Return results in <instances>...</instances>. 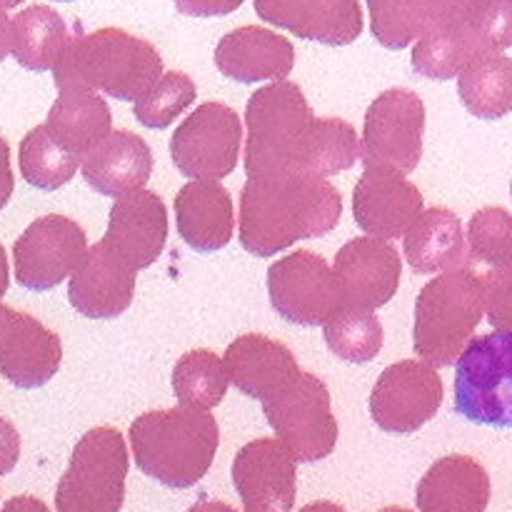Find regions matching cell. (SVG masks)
<instances>
[{
  "label": "cell",
  "mask_w": 512,
  "mask_h": 512,
  "mask_svg": "<svg viewBox=\"0 0 512 512\" xmlns=\"http://www.w3.org/2000/svg\"><path fill=\"white\" fill-rule=\"evenodd\" d=\"M18 160L25 183L38 190L63 188L80 168V160L55 143L45 125H38L20 140Z\"/></svg>",
  "instance_id": "33"
},
{
  "label": "cell",
  "mask_w": 512,
  "mask_h": 512,
  "mask_svg": "<svg viewBox=\"0 0 512 512\" xmlns=\"http://www.w3.org/2000/svg\"><path fill=\"white\" fill-rule=\"evenodd\" d=\"M228 385L223 360L213 350H190L173 368V393L180 408L208 413L223 403Z\"/></svg>",
  "instance_id": "32"
},
{
  "label": "cell",
  "mask_w": 512,
  "mask_h": 512,
  "mask_svg": "<svg viewBox=\"0 0 512 512\" xmlns=\"http://www.w3.org/2000/svg\"><path fill=\"white\" fill-rule=\"evenodd\" d=\"M135 270L95 243L68 283V300L83 318L110 320L130 308L135 295Z\"/></svg>",
  "instance_id": "22"
},
{
  "label": "cell",
  "mask_w": 512,
  "mask_h": 512,
  "mask_svg": "<svg viewBox=\"0 0 512 512\" xmlns=\"http://www.w3.org/2000/svg\"><path fill=\"white\" fill-rule=\"evenodd\" d=\"M130 458L123 435L100 425L75 443L68 470L55 488L58 512H120Z\"/></svg>",
  "instance_id": "7"
},
{
  "label": "cell",
  "mask_w": 512,
  "mask_h": 512,
  "mask_svg": "<svg viewBox=\"0 0 512 512\" xmlns=\"http://www.w3.org/2000/svg\"><path fill=\"white\" fill-rule=\"evenodd\" d=\"M323 328L328 350L345 363L365 365L383 350V325L370 310L343 308Z\"/></svg>",
  "instance_id": "34"
},
{
  "label": "cell",
  "mask_w": 512,
  "mask_h": 512,
  "mask_svg": "<svg viewBox=\"0 0 512 512\" xmlns=\"http://www.w3.org/2000/svg\"><path fill=\"white\" fill-rule=\"evenodd\" d=\"M243 5V0H175L178 13L188 18H220L230 15Z\"/></svg>",
  "instance_id": "38"
},
{
  "label": "cell",
  "mask_w": 512,
  "mask_h": 512,
  "mask_svg": "<svg viewBox=\"0 0 512 512\" xmlns=\"http://www.w3.org/2000/svg\"><path fill=\"white\" fill-rule=\"evenodd\" d=\"M373 38L388 50H403L423 35L430 0H368Z\"/></svg>",
  "instance_id": "35"
},
{
  "label": "cell",
  "mask_w": 512,
  "mask_h": 512,
  "mask_svg": "<svg viewBox=\"0 0 512 512\" xmlns=\"http://www.w3.org/2000/svg\"><path fill=\"white\" fill-rule=\"evenodd\" d=\"M403 250L415 273H450L465 268V230L448 208H430L403 235Z\"/></svg>",
  "instance_id": "28"
},
{
  "label": "cell",
  "mask_w": 512,
  "mask_h": 512,
  "mask_svg": "<svg viewBox=\"0 0 512 512\" xmlns=\"http://www.w3.org/2000/svg\"><path fill=\"white\" fill-rule=\"evenodd\" d=\"M443 398V378L433 365L400 360L380 373L370 393V415L385 433L410 435L438 415Z\"/></svg>",
  "instance_id": "14"
},
{
  "label": "cell",
  "mask_w": 512,
  "mask_h": 512,
  "mask_svg": "<svg viewBox=\"0 0 512 512\" xmlns=\"http://www.w3.org/2000/svg\"><path fill=\"white\" fill-rule=\"evenodd\" d=\"M0 512H50V508L33 495H18V498H10Z\"/></svg>",
  "instance_id": "41"
},
{
  "label": "cell",
  "mask_w": 512,
  "mask_h": 512,
  "mask_svg": "<svg viewBox=\"0 0 512 512\" xmlns=\"http://www.w3.org/2000/svg\"><path fill=\"white\" fill-rule=\"evenodd\" d=\"M458 93L468 113L483 120H500L512 113V58L490 53L473 60L458 75Z\"/></svg>",
  "instance_id": "31"
},
{
  "label": "cell",
  "mask_w": 512,
  "mask_h": 512,
  "mask_svg": "<svg viewBox=\"0 0 512 512\" xmlns=\"http://www.w3.org/2000/svg\"><path fill=\"white\" fill-rule=\"evenodd\" d=\"M78 28V25H75ZM73 28L48 5H30L13 18V58L33 73H45L58 65L68 48Z\"/></svg>",
  "instance_id": "29"
},
{
  "label": "cell",
  "mask_w": 512,
  "mask_h": 512,
  "mask_svg": "<svg viewBox=\"0 0 512 512\" xmlns=\"http://www.w3.org/2000/svg\"><path fill=\"white\" fill-rule=\"evenodd\" d=\"M13 50V18H8L5 10H0V63Z\"/></svg>",
  "instance_id": "42"
},
{
  "label": "cell",
  "mask_w": 512,
  "mask_h": 512,
  "mask_svg": "<svg viewBox=\"0 0 512 512\" xmlns=\"http://www.w3.org/2000/svg\"><path fill=\"white\" fill-rule=\"evenodd\" d=\"M15 188V178H13V168H10V145L8 140L0 135V210L8 205L10 195H13Z\"/></svg>",
  "instance_id": "40"
},
{
  "label": "cell",
  "mask_w": 512,
  "mask_h": 512,
  "mask_svg": "<svg viewBox=\"0 0 512 512\" xmlns=\"http://www.w3.org/2000/svg\"><path fill=\"white\" fill-rule=\"evenodd\" d=\"M343 195L330 180L310 175L255 178L240 193V245L255 258H273L298 240L338 228Z\"/></svg>",
  "instance_id": "2"
},
{
  "label": "cell",
  "mask_w": 512,
  "mask_h": 512,
  "mask_svg": "<svg viewBox=\"0 0 512 512\" xmlns=\"http://www.w3.org/2000/svg\"><path fill=\"white\" fill-rule=\"evenodd\" d=\"M293 455L275 438L243 445L233 460V485L245 512H290L298 495Z\"/></svg>",
  "instance_id": "16"
},
{
  "label": "cell",
  "mask_w": 512,
  "mask_h": 512,
  "mask_svg": "<svg viewBox=\"0 0 512 512\" xmlns=\"http://www.w3.org/2000/svg\"><path fill=\"white\" fill-rule=\"evenodd\" d=\"M510 195H512V183H510Z\"/></svg>",
  "instance_id": "49"
},
{
  "label": "cell",
  "mask_w": 512,
  "mask_h": 512,
  "mask_svg": "<svg viewBox=\"0 0 512 512\" xmlns=\"http://www.w3.org/2000/svg\"><path fill=\"white\" fill-rule=\"evenodd\" d=\"M268 295L280 318L305 328L325 325L345 308L333 268L323 255L310 250H295L270 265Z\"/></svg>",
  "instance_id": "10"
},
{
  "label": "cell",
  "mask_w": 512,
  "mask_h": 512,
  "mask_svg": "<svg viewBox=\"0 0 512 512\" xmlns=\"http://www.w3.org/2000/svg\"><path fill=\"white\" fill-rule=\"evenodd\" d=\"M378 512H413V510H408V508H398V505H393V508H383V510H378Z\"/></svg>",
  "instance_id": "47"
},
{
  "label": "cell",
  "mask_w": 512,
  "mask_h": 512,
  "mask_svg": "<svg viewBox=\"0 0 512 512\" xmlns=\"http://www.w3.org/2000/svg\"><path fill=\"white\" fill-rule=\"evenodd\" d=\"M465 270L483 285L512 275V215L498 205L480 208L465 235Z\"/></svg>",
  "instance_id": "30"
},
{
  "label": "cell",
  "mask_w": 512,
  "mask_h": 512,
  "mask_svg": "<svg viewBox=\"0 0 512 512\" xmlns=\"http://www.w3.org/2000/svg\"><path fill=\"white\" fill-rule=\"evenodd\" d=\"M168 240V210L153 190H133L115 198L103 245L138 273L163 255Z\"/></svg>",
  "instance_id": "18"
},
{
  "label": "cell",
  "mask_w": 512,
  "mask_h": 512,
  "mask_svg": "<svg viewBox=\"0 0 512 512\" xmlns=\"http://www.w3.org/2000/svg\"><path fill=\"white\" fill-rule=\"evenodd\" d=\"M43 125L55 143L80 160L113 133V113L95 90L65 85L58 88V98Z\"/></svg>",
  "instance_id": "27"
},
{
  "label": "cell",
  "mask_w": 512,
  "mask_h": 512,
  "mask_svg": "<svg viewBox=\"0 0 512 512\" xmlns=\"http://www.w3.org/2000/svg\"><path fill=\"white\" fill-rule=\"evenodd\" d=\"M455 413L475 425L512 428V330L470 338L455 360Z\"/></svg>",
  "instance_id": "8"
},
{
  "label": "cell",
  "mask_w": 512,
  "mask_h": 512,
  "mask_svg": "<svg viewBox=\"0 0 512 512\" xmlns=\"http://www.w3.org/2000/svg\"><path fill=\"white\" fill-rule=\"evenodd\" d=\"M58 3H70V0H58Z\"/></svg>",
  "instance_id": "48"
},
{
  "label": "cell",
  "mask_w": 512,
  "mask_h": 512,
  "mask_svg": "<svg viewBox=\"0 0 512 512\" xmlns=\"http://www.w3.org/2000/svg\"><path fill=\"white\" fill-rule=\"evenodd\" d=\"M188 512H235V508H230L228 503H218V500H200Z\"/></svg>",
  "instance_id": "43"
},
{
  "label": "cell",
  "mask_w": 512,
  "mask_h": 512,
  "mask_svg": "<svg viewBox=\"0 0 512 512\" xmlns=\"http://www.w3.org/2000/svg\"><path fill=\"white\" fill-rule=\"evenodd\" d=\"M25 3V0H0V10H8V8H15V5Z\"/></svg>",
  "instance_id": "46"
},
{
  "label": "cell",
  "mask_w": 512,
  "mask_h": 512,
  "mask_svg": "<svg viewBox=\"0 0 512 512\" xmlns=\"http://www.w3.org/2000/svg\"><path fill=\"white\" fill-rule=\"evenodd\" d=\"M10 285V268H8V255H5V248L0 245V298L8 293Z\"/></svg>",
  "instance_id": "44"
},
{
  "label": "cell",
  "mask_w": 512,
  "mask_h": 512,
  "mask_svg": "<svg viewBox=\"0 0 512 512\" xmlns=\"http://www.w3.org/2000/svg\"><path fill=\"white\" fill-rule=\"evenodd\" d=\"M512 48V0H430L410 65L428 80H450L473 60Z\"/></svg>",
  "instance_id": "3"
},
{
  "label": "cell",
  "mask_w": 512,
  "mask_h": 512,
  "mask_svg": "<svg viewBox=\"0 0 512 512\" xmlns=\"http://www.w3.org/2000/svg\"><path fill=\"white\" fill-rule=\"evenodd\" d=\"M298 512H348V510L338 503H330V500H318V503L305 505V508H300Z\"/></svg>",
  "instance_id": "45"
},
{
  "label": "cell",
  "mask_w": 512,
  "mask_h": 512,
  "mask_svg": "<svg viewBox=\"0 0 512 512\" xmlns=\"http://www.w3.org/2000/svg\"><path fill=\"white\" fill-rule=\"evenodd\" d=\"M248 180L280 175H328L360 160L358 133L343 118H315L300 85L278 80L258 88L245 108Z\"/></svg>",
  "instance_id": "1"
},
{
  "label": "cell",
  "mask_w": 512,
  "mask_h": 512,
  "mask_svg": "<svg viewBox=\"0 0 512 512\" xmlns=\"http://www.w3.org/2000/svg\"><path fill=\"white\" fill-rule=\"evenodd\" d=\"M240 143V115L225 103H203L175 128L170 158L185 178L220 183L238 165Z\"/></svg>",
  "instance_id": "12"
},
{
  "label": "cell",
  "mask_w": 512,
  "mask_h": 512,
  "mask_svg": "<svg viewBox=\"0 0 512 512\" xmlns=\"http://www.w3.org/2000/svg\"><path fill=\"white\" fill-rule=\"evenodd\" d=\"M425 105L408 88H390L370 103L363 128V160L368 168H393L408 175L423 158Z\"/></svg>",
  "instance_id": "11"
},
{
  "label": "cell",
  "mask_w": 512,
  "mask_h": 512,
  "mask_svg": "<svg viewBox=\"0 0 512 512\" xmlns=\"http://www.w3.org/2000/svg\"><path fill=\"white\" fill-rule=\"evenodd\" d=\"M128 438L135 465L175 490L198 485L220 448L218 420L190 408L143 413L133 420Z\"/></svg>",
  "instance_id": "5"
},
{
  "label": "cell",
  "mask_w": 512,
  "mask_h": 512,
  "mask_svg": "<svg viewBox=\"0 0 512 512\" xmlns=\"http://www.w3.org/2000/svg\"><path fill=\"white\" fill-rule=\"evenodd\" d=\"M255 13L275 28L333 48L355 43L363 33L358 0H255Z\"/></svg>",
  "instance_id": "20"
},
{
  "label": "cell",
  "mask_w": 512,
  "mask_h": 512,
  "mask_svg": "<svg viewBox=\"0 0 512 512\" xmlns=\"http://www.w3.org/2000/svg\"><path fill=\"white\" fill-rule=\"evenodd\" d=\"M88 253L85 230L65 215H43L13 245L15 280L20 288L45 293L75 273Z\"/></svg>",
  "instance_id": "13"
},
{
  "label": "cell",
  "mask_w": 512,
  "mask_h": 512,
  "mask_svg": "<svg viewBox=\"0 0 512 512\" xmlns=\"http://www.w3.org/2000/svg\"><path fill=\"white\" fill-rule=\"evenodd\" d=\"M485 315L495 330H512V275L485 285Z\"/></svg>",
  "instance_id": "37"
},
{
  "label": "cell",
  "mask_w": 512,
  "mask_h": 512,
  "mask_svg": "<svg viewBox=\"0 0 512 512\" xmlns=\"http://www.w3.org/2000/svg\"><path fill=\"white\" fill-rule=\"evenodd\" d=\"M420 512H485L490 503V475L470 455L435 460L415 490Z\"/></svg>",
  "instance_id": "25"
},
{
  "label": "cell",
  "mask_w": 512,
  "mask_h": 512,
  "mask_svg": "<svg viewBox=\"0 0 512 512\" xmlns=\"http://www.w3.org/2000/svg\"><path fill=\"white\" fill-rule=\"evenodd\" d=\"M295 65V48L288 38L260 25H243L220 38L215 68L238 83L285 80Z\"/></svg>",
  "instance_id": "23"
},
{
  "label": "cell",
  "mask_w": 512,
  "mask_h": 512,
  "mask_svg": "<svg viewBox=\"0 0 512 512\" xmlns=\"http://www.w3.org/2000/svg\"><path fill=\"white\" fill-rule=\"evenodd\" d=\"M175 223L185 243L198 253H215L233 240L235 208L218 180H190L175 198Z\"/></svg>",
  "instance_id": "24"
},
{
  "label": "cell",
  "mask_w": 512,
  "mask_h": 512,
  "mask_svg": "<svg viewBox=\"0 0 512 512\" xmlns=\"http://www.w3.org/2000/svg\"><path fill=\"white\" fill-rule=\"evenodd\" d=\"M263 413L295 463H318L338 445V420L328 385L313 373H300L290 388L265 400Z\"/></svg>",
  "instance_id": "9"
},
{
  "label": "cell",
  "mask_w": 512,
  "mask_h": 512,
  "mask_svg": "<svg viewBox=\"0 0 512 512\" xmlns=\"http://www.w3.org/2000/svg\"><path fill=\"white\" fill-rule=\"evenodd\" d=\"M335 278L345 308L378 310L395 298L403 278V260L388 240L353 238L335 255Z\"/></svg>",
  "instance_id": "17"
},
{
  "label": "cell",
  "mask_w": 512,
  "mask_h": 512,
  "mask_svg": "<svg viewBox=\"0 0 512 512\" xmlns=\"http://www.w3.org/2000/svg\"><path fill=\"white\" fill-rule=\"evenodd\" d=\"M195 95H198L195 80L190 75L180 73V70H170V73L160 75L158 83L143 98L135 100L133 115L145 128L163 130L185 108H190L195 103Z\"/></svg>",
  "instance_id": "36"
},
{
  "label": "cell",
  "mask_w": 512,
  "mask_h": 512,
  "mask_svg": "<svg viewBox=\"0 0 512 512\" xmlns=\"http://www.w3.org/2000/svg\"><path fill=\"white\" fill-rule=\"evenodd\" d=\"M20 460V435L10 420L0 415V478L13 473Z\"/></svg>",
  "instance_id": "39"
},
{
  "label": "cell",
  "mask_w": 512,
  "mask_h": 512,
  "mask_svg": "<svg viewBox=\"0 0 512 512\" xmlns=\"http://www.w3.org/2000/svg\"><path fill=\"white\" fill-rule=\"evenodd\" d=\"M423 213V193L393 168H368L353 190V218L378 240L403 238Z\"/></svg>",
  "instance_id": "19"
},
{
  "label": "cell",
  "mask_w": 512,
  "mask_h": 512,
  "mask_svg": "<svg viewBox=\"0 0 512 512\" xmlns=\"http://www.w3.org/2000/svg\"><path fill=\"white\" fill-rule=\"evenodd\" d=\"M163 75V58L148 40L123 28H100L83 33L80 25L63 58L53 68L55 88L80 85L115 100L143 98Z\"/></svg>",
  "instance_id": "4"
},
{
  "label": "cell",
  "mask_w": 512,
  "mask_h": 512,
  "mask_svg": "<svg viewBox=\"0 0 512 512\" xmlns=\"http://www.w3.org/2000/svg\"><path fill=\"white\" fill-rule=\"evenodd\" d=\"M63 363L60 338L38 318L0 303V375L20 390L48 385Z\"/></svg>",
  "instance_id": "15"
},
{
  "label": "cell",
  "mask_w": 512,
  "mask_h": 512,
  "mask_svg": "<svg viewBox=\"0 0 512 512\" xmlns=\"http://www.w3.org/2000/svg\"><path fill=\"white\" fill-rule=\"evenodd\" d=\"M223 365L228 383L260 403L283 393L303 373L288 345L260 333L235 338L225 350Z\"/></svg>",
  "instance_id": "21"
},
{
  "label": "cell",
  "mask_w": 512,
  "mask_h": 512,
  "mask_svg": "<svg viewBox=\"0 0 512 512\" xmlns=\"http://www.w3.org/2000/svg\"><path fill=\"white\" fill-rule=\"evenodd\" d=\"M83 178L95 193L123 198L140 190L153 175V150L130 130H113L83 158Z\"/></svg>",
  "instance_id": "26"
},
{
  "label": "cell",
  "mask_w": 512,
  "mask_h": 512,
  "mask_svg": "<svg viewBox=\"0 0 512 512\" xmlns=\"http://www.w3.org/2000/svg\"><path fill=\"white\" fill-rule=\"evenodd\" d=\"M483 318L485 290L470 270H450L433 278L415 300V355L433 368L455 365Z\"/></svg>",
  "instance_id": "6"
}]
</instances>
